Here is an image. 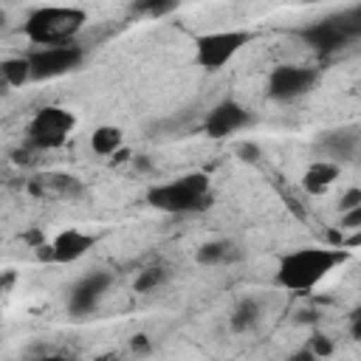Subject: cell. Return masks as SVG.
<instances>
[{
  "mask_svg": "<svg viewBox=\"0 0 361 361\" xmlns=\"http://www.w3.org/2000/svg\"><path fill=\"white\" fill-rule=\"evenodd\" d=\"M347 248H330V245H307L285 254L276 265V285L293 293L310 290L316 282H322L333 268L347 262Z\"/></svg>",
  "mask_w": 361,
  "mask_h": 361,
  "instance_id": "1",
  "label": "cell"
},
{
  "mask_svg": "<svg viewBox=\"0 0 361 361\" xmlns=\"http://www.w3.org/2000/svg\"><path fill=\"white\" fill-rule=\"evenodd\" d=\"M85 23H87L85 8H76V6H39V8L28 11V17L23 23V34L39 48H54V45L73 42V37L82 31Z\"/></svg>",
  "mask_w": 361,
  "mask_h": 361,
  "instance_id": "2",
  "label": "cell"
},
{
  "mask_svg": "<svg viewBox=\"0 0 361 361\" xmlns=\"http://www.w3.org/2000/svg\"><path fill=\"white\" fill-rule=\"evenodd\" d=\"M147 203L158 212L169 214H189V212H203L214 203L209 178L203 172H189L180 175L169 183H158L147 189Z\"/></svg>",
  "mask_w": 361,
  "mask_h": 361,
  "instance_id": "3",
  "label": "cell"
},
{
  "mask_svg": "<svg viewBox=\"0 0 361 361\" xmlns=\"http://www.w3.org/2000/svg\"><path fill=\"white\" fill-rule=\"evenodd\" d=\"M358 34H361V8L358 6L350 8V11L307 23V25H302L296 31V37L305 45H310L313 51H319V54H333V51L350 45Z\"/></svg>",
  "mask_w": 361,
  "mask_h": 361,
  "instance_id": "4",
  "label": "cell"
},
{
  "mask_svg": "<svg viewBox=\"0 0 361 361\" xmlns=\"http://www.w3.org/2000/svg\"><path fill=\"white\" fill-rule=\"evenodd\" d=\"M251 31L243 28H228V31H212L195 39V62L203 71H220L226 62H231L243 45L251 42Z\"/></svg>",
  "mask_w": 361,
  "mask_h": 361,
  "instance_id": "5",
  "label": "cell"
},
{
  "mask_svg": "<svg viewBox=\"0 0 361 361\" xmlns=\"http://www.w3.org/2000/svg\"><path fill=\"white\" fill-rule=\"evenodd\" d=\"M76 127V116L65 107H56V104H48V107H39L28 124V147L34 149H56L68 141V135L73 133Z\"/></svg>",
  "mask_w": 361,
  "mask_h": 361,
  "instance_id": "6",
  "label": "cell"
},
{
  "mask_svg": "<svg viewBox=\"0 0 361 361\" xmlns=\"http://www.w3.org/2000/svg\"><path fill=\"white\" fill-rule=\"evenodd\" d=\"M28 71L34 82H45V79H56L65 76L76 68H82L85 62V48L76 42L68 45H54V48H37L28 56Z\"/></svg>",
  "mask_w": 361,
  "mask_h": 361,
  "instance_id": "7",
  "label": "cell"
},
{
  "mask_svg": "<svg viewBox=\"0 0 361 361\" xmlns=\"http://www.w3.org/2000/svg\"><path fill=\"white\" fill-rule=\"evenodd\" d=\"M319 82V71L316 68H305V65H279L271 71L268 76V96L274 102H293L307 96Z\"/></svg>",
  "mask_w": 361,
  "mask_h": 361,
  "instance_id": "8",
  "label": "cell"
},
{
  "mask_svg": "<svg viewBox=\"0 0 361 361\" xmlns=\"http://www.w3.org/2000/svg\"><path fill=\"white\" fill-rule=\"evenodd\" d=\"M110 285H113V274L110 271H90L87 276H82L71 288V293H68V310H71V316H76V319L90 316L99 307V302L104 299V293L110 290Z\"/></svg>",
  "mask_w": 361,
  "mask_h": 361,
  "instance_id": "9",
  "label": "cell"
},
{
  "mask_svg": "<svg viewBox=\"0 0 361 361\" xmlns=\"http://www.w3.org/2000/svg\"><path fill=\"white\" fill-rule=\"evenodd\" d=\"M248 121H251V116L240 102L223 99L209 110V116L203 121V133L209 138H226V135H234L237 130H243Z\"/></svg>",
  "mask_w": 361,
  "mask_h": 361,
  "instance_id": "10",
  "label": "cell"
},
{
  "mask_svg": "<svg viewBox=\"0 0 361 361\" xmlns=\"http://www.w3.org/2000/svg\"><path fill=\"white\" fill-rule=\"evenodd\" d=\"M319 152H324L330 164H347V161H355L358 155V127H338V130H327L322 133L319 138Z\"/></svg>",
  "mask_w": 361,
  "mask_h": 361,
  "instance_id": "11",
  "label": "cell"
},
{
  "mask_svg": "<svg viewBox=\"0 0 361 361\" xmlns=\"http://www.w3.org/2000/svg\"><path fill=\"white\" fill-rule=\"evenodd\" d=\"M93 243H96L93 234H85L82 228H65V231H59V234L51 240L54 262H59V265L76 262L79 257H85V254L90 251Z\"/></svg>",
  "mask_w": 361,
  "mask_h": 361,
  "instance_id": "12",
  "label": "cell"
},
{
  "mask_svg": "<svg viewBox=\"0 0 361 361\" xmlns=\"http://www.w3.org/2000/svg\"><path fill=\"white\" fill-rule=\"evenodd\" d=\"M31 192L42 195V197H62V200H73L85 195V183L73 175H62V172H48L31 180Z\"/></svg>",
  "mask_w": 361,
  "mask_h": 361,
  "instance_id": "13",
  "label": "cell"
},
{
  "mask_svg": "<svg viewBox=\"0 0 361 361\" xmlns=\"http://www.w3.org/2000/svg\"><path fill=\"white\" fill-rule=\"evenodd\" d=\"M338 164H330V161H316L307 166V172L302 175V186L310 192V195H322L330 189V183L338 178Z\"/></svg>",
  "mask_w": 361,
  "mask_h": 361,
  "instance_id": "14",
  "label": "cell"
},
{
  "mask_svg": "<svg viewBox=\"0 0 361 361\" xmlns=\"http://www.w3.org/2000/svg\"><path fill=\"white\" fill-rule=\"evenodd\" d=\"M195 259L200 265H223V262L240 259V248L231 240H212V243H203L195 251Z\"/></svg>",
  "mask_w": 361,
  "mask_h": 361,
  "instance_id": "15",
  "label": "cell"
},
{
  "mask_svg": "<svg viewBox=\"0 0 361 361\" xmlns=\"http://www.w3.org/2000/svg\"><path fill=\"white\" fill-rule=\"evenodd\" d=\"M28 79L31 71L25 56H8L0 62V93H8V87H23Z\"/></svg>",
  "mask_w": 361,
  "mask_h": 361,
  "instance_id": "16",
  "label": "cell"
},
{
  "mask_svg": "<svg viewBox=\"0 0 361 361\" xmlns=\"http://www.w3.org/2000/svg\"><path fill=\"white\" fill-rule=\"evenodd\" d=\"M259 316H262L259 302H257L254 296H245V299H240V302H237V307L231 310L228 324H231V330H234V333H248V330H254V327H257Z\"/></svg>",
  "mask_w": 361,
  "mask_h": 361,
  "instance_id": "17",
  "label": "cell"
},
{
  "mask_svg": "<svg viewBox=\"0 0 361 361\" xmlns=\"http://www.w3.org/2000/svg\"><path fill=\"white\" fill-rule=\"evenodd\" d=\"M121 147H124V133H121L118 127H113V124H102V127H96L93 135H90V149H93L96 155H113V152H118Z\"/></svg>",
  "mask_w": 361,
  "mask_h": 361,
  "instance_id": "18",
  "label": "cell"
},
{
  "mask_svg": "<svg viewBox=\"0 0 361 361\" xmlns=\"http://www.w3.org/2000/svg\"><path fill=\"white\" fill-rule=\"evenodd\" d=\"M166 279H169V271H166L164 265H152V268H144V271L135 276L133 288H135V293H147V290L161 288Z\"/></svg>",
  "mask_w": 361,
  "mask_h": 361,
  "instance_id": "19",
  "label": "cell"
},
{
  "mask_svg": "<svg viewBox=\"0 0 361 361\" xmlns=\"http://www.w3.org/2000/svg\"><path fill=\"white\" fill-rule=\"evenodd\" d=\"M175 8H178V3H172V0H144V3L133 6L135 14H147V17H164V14H172Z\"/></svg>",
  "mask_w": 361,
  "mask_h": 361,
  "instance_id": "20",
  "label": "cell"
},
{
  "mask_svg": "<svg viewBox=\"0 0 361 361\" xmlns=\"http://www.w3.org/2000/svg\"><path fill=\"white\" fill-rule=\"evenodd\" d=\"M305 347H307V350H310L316 358H330V355H333V350H336L333 338H330L327 333H322V330H313Z\"/></svg>",
  "mask_w": 361,
  "mask_h": 361,
  "instance_id": "21",
  "label": "cell"
},
{
  "mask_svg": "<svg viewBox=\"0 0 361 361\" xmlns=\"http://www.w3.org/2000/svg\"><path fill=\"white\" fill-rule=\"evenodd\" d=\"M358 228H361V206L344 212L338 220V231H358Z\"/></svg>",
  "mask_w": 361,
  "mask_h": 361,
  "instance_id": "22",
  "label": "cell"
},
{
  "mask_svg": "<svg viewBox=\"0 0 361 361\" xmlns=\"http://www.w3.org/2000/svg\"><path fill=\"white\" fill-rule=\"evenodd\" d=\"M237 155H240V161H245V164H257V161L262 158V152H259V147H257L254 141L237 144Z\"/></svg>",
  "mask_w": 361,
  "mask_h": 361,
  "instance_id": "23",
  "label": "cell"
},
{
  "mask_svg": "<svg viewBox=\"0 0 361 361\" xmlns=\"http://www.w3.org/2000/svg\"><path fill=\"white\" fill-rule=\"evenodd\" d=\"M361 206V189H347L344 195H341V200H338V209H341V214L344 212H350V209H358Z\"/></svg>",
  "mask_w": 361,
  "mask_h": 361,
  "instance_id": "24",
  "label": "cell"
},
{
  "mask_svg": "<svg viewBox=\"0 0 361 361\" xmlns=\"http://www.w3.org/2000/svg\"><path fill=\"white\" fill-rule=\"evenodd\" d=\"M130 350L135 353V358H144V355H149V353H152V344H149V336H144V333H138V336H133V338H130Z\"/></svg>",
  "mask_w": 361,
  "mask_h": 361,
  "instance_id": "25",
  "label": "cell"
},
{
  "mask_svg": "<svg viewBox=\"0 0 361 361\" xmlns=\"http://www.w3.org/2000/svg\"><path fill=\"white\" fill-rule=\"evenodd\" d=\"M288 361H319V358H316V355H313L307 347H302V350L290 353V355H288Z\"/></svg>",
  "mask_w": 361,
  "mask_h": 361,
  "instance_id": "26",
  "label": "cell"
},
{
  "mask_svg": "<svg viewBox=\"0 0 361 361\" xmlns=\"http://www.w3.org/2000/svg\"><path fill=\"white\" fill-rule=\"evenodd\" d=\"M296 322H305V324H316V322H319V313H316V310H299V313H296Z\"/></svg>",
  "mask_w": 361,
  "mask_h": 361,
  "instance_id": "27",
  "label": "cell"
},
{
  "mask_svg": "<svg viewBox=\"0 0 361 361\" xmlns=\"http://www.w3.org/2000/svg\"><path fill=\"white\" fill-rule=\"evenodd\" d=\"M127 158H130V149H124V147H121L118 152H113V158H110V164H124Z\"/></svg>",
  "mask_w": 361,
  "mask_h": 361,
  "instance_id": "28",
  "label": "cell"
},
{
  "mask_svg": "<svg viewBox=\"0 0 361 361\" xmlns=\"http://www.w3.org/2000/svg\"><path fill=\"white\" fill-rule=\"evenodd\" d=\"M133 164H135V169H141V172H147V169H152V164L147 161V155H135V161H133Z\"/></svg>",
  "mask_w": 361,
  "mask_h": 361,
  "instance_id": "29",
  "label": "cell"
},
{
  "mask_svg": "<svg viewBox=\"0 0 361 361\" xmlns=\"http://www.w3.org/2000/svg\"><path fill=\"white\" fill-rule=\"evenodd\" d=\"M11 282H14V274H6V276L0 279V296H3V290H6V288H8Z\"/></svg>",
  "mask_w": 361,
  "mask_h": 361,
  "instance_id": "30",
  "label": "cell"
},
{
  "mask_svg": "<svg viewBox=\"0 0 361 361\" xmlns=\"http://www.w3.org/2000/svg\"><path fill=\"white\" fill-rule=\"evenodd\" d=\"M93 361H118V355H116V353H102V355H96Z\"/></svg>",
  "mask_w": 361,
  "mask_h": 361,
  "instance_id": "31",
  "label": "cell"
},
{
  "mask_svg": "<svg viewBox=\"0 0 361 361\" xmlns=\"http://www.w3.org/2000/svg\"><path fill=\"white\" fill-rule=\"evenodd\" d=\"M31 361H62V355H39V358H31Z\"/></svg>",
  "mask_w": 361,
  "mask_h": 361,
  "instance_id": "32",
  "label": "cell"
},
{
  "mask_svg": "<svg viewBox=\"0 0 361 361\" xmlns=\"http://www.w3.org/2000/svg\"><path fill=\"white\" fill-rule=\"evenodd\" d=\"M3 28H6V11L0 8V31H3Z\"/></svg>",
  "mask_w": 361,
  "mask_h": 361,
  "instance_id": "33",
  "label": "cell"
}]
</instances>
